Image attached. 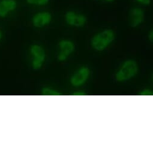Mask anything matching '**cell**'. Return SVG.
<instances>
[{"label": "cell", "instance_id": "obj_1", "mask_svg": "<svg viewBox=\"0 0 153 153\" xmlns=\"http://www.w3.org/2000/svg\"><path fill=\"white\" fill-rule=\"evenodd\" d=\"M115 34L111 29L105 30L96 34L91 40V46L96 51H102L115 39Z\"/></svg>", "mask_w": 153, "mask_h": 153}, {"label": "cell", "instance_id": "obj_2", "mask_svg": "<svg viewBox=\"0 0 153 153\" xmlns=\"http://www.w3.org/2000/svg\"><path fill=\"white\" fill-rule=\"evenodd\" d=\"M138 70V66L134 60H127L124 62L121 68L116 74V79L119 82L128 80L135 76Z\"/></svg>", "mask_w": 153, "mask_h": 153}, {"label": "cell", "instance_id": "obj_3", "mask_svg": "<svg viewBox=\"0 0 153 153\" xmlns=\"http://www.w3.org/2000/svg\"><path fill=\"white\" fill-rule=\"evenodd\" d=\"M66 23L72 27H82L87 23V17L82 14L77 13L74 11H67L64 16Z\"/></svg>", "mask_w": 153, "mask_h": 153}, {"label": "cell", "instance_id": "obj_4", "mask_svg": "<svg viewBox=\"0 0 153 153\" xmlns=\"http://www.w3.org/2000/svg\"><path fill=\"white\" fill-rule=\"evenodd\" d=\"M145 18L144 11L140 7H133L130 9L128 15L130 25L135 28L140 25Z\"/></svg>", "mask_w": 153, "mask_h": 153}, {"label": "cell", "instance_id": "obj_5", "mask_svg": "<svg viewBox=\"0 0 153 153\" xmlns=\"http://www.w3.org/2000/svg\"><path fill=\"white\" fill-rule=\"evenodd\" d=\"M90 70L87 67H82L72 76L70 82L74 87H79L84 84L88 79Z\"/></svg>", "mask_w": 153, "mask_h": 153}, {"label": "cell", "instance_id": "obj_6", "mask_svg": "<svg viewBox=\"0 0 153 153\" xmlns=\"http://www.w3.org/2000/svg\"><path fill=\"white\" fill-rule=\"evenodd\" d=\"M52 15L49 12H41L34 15L32 19L33 25L36 28H42L50 24L52 21Z\"/></svg>", "mask_w": 153, "mask_h": 153}, {"label": "cell", "instance_id": "obj_7", "mask_svg": "<svg viewBox=\"0 0 153 153\" xmlns=\"http://www.w3.org/2000/svg\"><path fill=\"white\" fill-rule=\"evenodd\" d=\"M16 0H0V17L5 18L10 12L16 9Z\"/></svg>", "mask_w": 153, "mask_h": 153}, {"label": "cell", "instance_id": "obj_8", "mask_svg": "<svg viewBox=\"0 0 153 153\" xmlns=\"http://www.w3.org/2000/svg\"><path fill=\"white\" fill-rule=\"evenodd\" d=\"M59 47L61 49V53H62L67 56L71 53L74 50V43L68 40H61L59 42Z\"/></svg>", "mask_w": 153, "mask_h": 153}, {"label": "cell", "instance_id": "obj_9", "mask_svg": "<svg viewBox=\"0 0 153 153\" xmlns=\"http://www.w3.org/2000/svg\"><path fill=\"white\" fill-rule=\"evenodd\" d=\"M31 52L35 57V59L43 62L45 58V52L44 49L37 45H34L31 47Z\"/></svg>", "mask_w": 153, "mask_h": 153}, {"label": "cell", "instance_id": "obj_10", "mask_svg": "<svg viewBox=\"0 0 153 153\" xmlns=\"http://www.w3.org/2000/svg\"><path fill=\"white\" fill-rule=\"evenodd\" d=\"M25 1L30 5L37 6H46L50 2V0H25Z\"/></svg>", "mask_w": 153, "mask_h": 153}, {"label": "cell", "instance_id": "obj_11", "mask_svg": "<svg viewBox=\"0 0 153 153\" xmlns=\"http://www.w3.org/2000/svg\"><path fill=\"white\" fill-rule=\"evenodd\" d=\"M42 94L44 96H61V94H60L59 92L51 90L50 88H44L42 91Z\"/></svg>", "mask_w": 153, "mask_h": 153}, {"label": "cell", "instance_id": "obj_12", "mask_svg": "<svg viewBox=\"0 0 153 153\" xmlns=\"http://www.w3.org/2000/svg\"><path fill=\"white\" fill-rule=\"evenodd\" d=\"M42 62L41 61L37 59H34L33 62V67L34 69H39L40 68L42 65Z\"/></svg>", "mask_w": 153, "mask_h": 153}, {"label": "cell", "instance_id": "obj_13", "mask_svg": "<svg viewBox=\"0 0 153 153\" xmlns=\"http://www.w3.org/2000/svg\"><path fill=\"white\" fill-rule=\"evenodd\" d=\"M135 1L138 3L145 5V6L149 5L151 2V0H135Z\"/></svg>", "mask_w": 153, "mask_h": 153}, {"label": "cell", "instance_id": "obj_14", "mask_svg": "<svg viewBox=\"0 0 153 153\" xmlns=\"http://www.w3.org/2000/svg\"><path fill=\"white\" fill-rule=\"evenodd\" d=\"M67 55H65V54L60 52L58 56V59L60 61H62L65 60L67 59Z\"/></svg>", "mask_w": 153, "mask_h": 153}, {"label": "cell", "instance_id": "obj_15", "mask_svg": "<svg viewBox=\"0 0 153 153\" xmlns=\"http://www.w3.org/2000/svg\"><path fill=\"white\" fill-rule=\"evenodd\" d=\"M140 96H152V91L148 90H145V91H142L140 94H139Z\"/></svg>", "mask_w": 153, "mask_h": 153}, {"label": "cell", "instance_id": "obj_16", "mask_svg": "<svg viewBox=\"0 0 153 153\" xmlns=\"http://www.w3.org/2000/svg\"><path fill=\"white\" fill-rule=\"evenodd\" d=\"M73 96H85L86 94L84 93V92H81V91H79V92H76L75 93H73L72 94Z\"/></svg>", "mask_w": 153, "mask_h": 153}, {"label": "cell", "instance_id": "obj_17", "mask_svg": "<svg viewBox=\"0 0 153 153\" xmlns=\"http://www.w3.org/2000/svg\"><path fill=\"white\" fill-rule=\"evenodd\" d=\"M148 39L152 42L153 41V31L151 30V31L148 34Z\"/></svg>", "mask_w": 153, "mask_h": 153}, {"label": "cell", "instance_id": "obj_18", "mask_svg": "<svg viewBox=\"0 0 153 153\" xmlns=\"http://www.w3.org/2000/svg\"><path fill=\"white\" fill-rule=\"evenodd\" d=\"M103 1H106L107 3H113L115 1V0H103Z\"/></svg>", "mask_w": 153, "mask_h": 153}, {"label": "cell", "instance_id": "obj_19", "mask_svg": "<svg viewBox=\"0 0 153 153\" xmlns=\"http://www.w3.org/2000/svg\"><path fill=\"white\" fill-rule=\"evenodd\" d=\"M1 36H2V34H1V31H0V39H1Z\"/></svg>", "mask_w": 153, "mask_h": 153}]
</instances>
